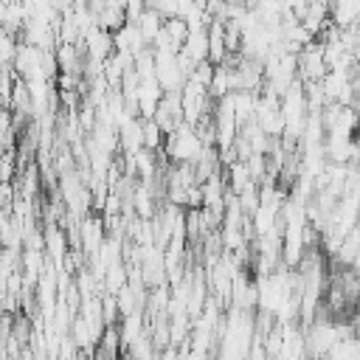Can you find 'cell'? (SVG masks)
I'll return each mask as SVG.
<instances>
[{
  "label": "cell",
  "mask_w": 360,
  "mask_h": 360,
  "mask_svg": "<svg viewBox=\"0 0 360 360\" xmlns=\"http://www.w3.org/2000/svg\"><path fill=\"white\" fill-rule=\"evenodd\" d=\"M163 149H166V155H169L174 163H197L200 155H202L208 146L202 143V138H200V132H197L194 127L180 124L177 129H172V132L166 135Z\"/></svg>",
  "instance_id": "6da1fadb"
},
{
  "label": "cell",
  "mask_w": 360,
  "mask_h": 360,
  "mask_svg": "<svg viewBox=\"0 0 360 360\" xmlns=\"http://www.w3.org/2000/svg\"><path fill=\"white\" fill-rule=\"evenodd\" d=\"M79 233H82V245L90 256L98 253V248L104 245V225L96 219V217H84L82 225H79Z\"/></svg>",
  "instance_id": "7a4b0ae2"
},
{
  "label": "cell",
  "mask_w": 360,
  "mask_h": 360,
  "mask_svg": "<svg viewBox=\"0 0 360 360\" xmlns=\"http://www.w3.org/2000/svg\"><path fill=\"white\" fill-rule=\"evenodd\" d=\"M180 53H183L191 65L208 59V34H205V31H188V37H186Z\"/></svg>",
  "instance_id": "3957f363"
},
{
  "label": "cell",
  "mask_w": 360,
  "mask_h": 360,
  "mask_svg": "<svg viewBox=\"0 0 360 360\" xmlns=\"http://www.w3.org/2000/svg\"><path fill=\"white\" fill-rule=\"evenodd\" d=\"M135 25H138V31H141L143 42L152 48V42L158 39V34H160V28H163V17H160L155 8H146V11L135 20Z\"/></svg>",
  "instance_id": "277c9868"
},
{
  "label": "cell",
  "mask_w": 360,
  "mask_h": 360,
  "mask_svg": "<svg viewBox=\"0 0 360 360\" xmlns=\"http://www.w3.org/2000/svg\"><path fill=\"white\" fill-rule=\"evenodd\" d=\"M143 149H152V152H158L160 146H163V141H166V132L158 127V121L155 118H143Z\"/></svg>",
  "instance_id": "5b68a950"
}]
</instances>
